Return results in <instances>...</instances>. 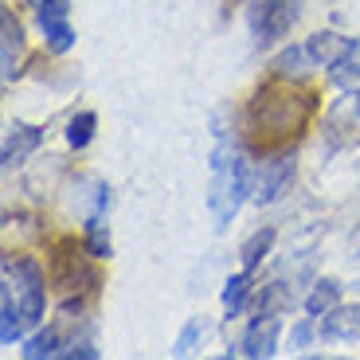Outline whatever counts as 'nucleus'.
I'll return each instance as SVG.
<instances>
[{
  "label": "nucleus",
  "mask_w": 360,
  "mask_h": 360,
  "mask_svg": "<svg viewBox=\"0 0 360 360\" xmlns=\"http://www.w3.org/2000/svg\"><path fill=\"white\" fill-rule=\"evenodd\" d=\"M317 110L314 94H302L294 86H278L270 82L247 102V114H243V126L247 137L262 149H274V145H286L294 141L302 129H306L309 114Z\"/></svg>",
  "instance_id": "obj_1"
},
{
  "label": "nucleus",
  "mask_w": 360,
  "mask_h": 360,
  "mask_svg": "<svg viewBox=\"0 0 360 360\" xmlns=\"http://www.w3.org/2000/svg\"><path fill=\"white\" fill-rule=\"evenodd\" d=\"M90 259H94V255L86 251V243H71V239L55 243L51 247V259H47V282H51V286L59 290L63 297H71V294H94L98 274H94Z\"/></svg>",
  "instance_id": "obj_2"
},
{
  "label": "nucleus",
  "mask_w": 360,
  "mask_h": 360,
  "mask_svg": "<svg viewBox=\"0 0 360 360\" xmlns=\"http://www.w3.org/2000/svg\"><path fill=\"white\" fill-rule=\"evenodd\" d=\"M243 196H247V161L239 153H231V149H219L216 153V176H212V196H207L219 231L235 219Z\"/></svg>",
  "instance_id": "obj_3"
},
{
  "label": "nucleus",
  "mask_w": 360,
  "mask_h": 360,
  "mask_svg": "<svg viewBox=\"0 0 360 360\" xmlns=\"http://www.w3.org/2000/svg\"><path fill=\"white\" fill-rule=\"evenodd\" d=\"M302 16V0H251L247 8V24L259 47H270L286 36Z\"/></svg>",
  "instance_id": "obj_4"
},
{
  "label": "nucleus",
  "mask_w": 360,
  "mask_h": 360,
  "mask_svg": "<svg viewBox=\"0 0 360 360\" xmlns=\"http://www.w3.org/2000/svg\"><path fill=\"white\" fill-rule=\"evenodd\" d=\"M4 282H8L12 294H16L24 321L36 325L39 317H44V270L32 259H24V255H16V259L8 255V259H4Z\"/></svg>",
  "instance_id": "obj_5"
},
{
  "label": "nucleus",
  "mask_w": 360,
  "mask_h": 360,
  "mask_svg": "<svg viewBox=\"0 0 360 360\" xmlns=\"http://www.w3.org/2000/svg\"><path fill=\"white\" fill-rule=\"evenodd\" d=\"M32 8L39 16V27H44L47 51L63 55L75 47V27L67 24V12H71V0H32Z\"/></svg>",
  "instance_id": "obj_6"
},
{
  "label": "nucleus",
  "mask_w": 360,
  "mask_h": 360,
  "mask_svg": "<svg viewBox=\"0 0 360 360\" xmlns=\"http://www.w3.org/2000/svg\"><path fill=\"white\" fill-rule=\"evenodd\" d=\"M0 67H4V82L24 75V27L8 4L0 8Z\"/></svg>",
  "instance_id": "obj_7"
},
{
  "label": "nucleus",
  "mask_w": 360,
  "mask_h": 360,
  "mask_svg": "<svg viewBox=\"0 0 360 360\" xmlns=\"http://www.w3.org/2000/svg\"><path fill=\"white\" fill-rule=\"evenodd\" d=\"M290 180H294V157H274V161H266L259 169V180H255L251 200L259 207L262 204H274V200L290 188Z\"/></svg>",
  "instance_id": "obj_8"
},
{
  "label": "nucleus",
  "mask_w": 360,
  "mask_h": 360,
  "mask_svg": "<svg viewBox=\"0 0 360 360\" xmlns=\"http://www.w3.org/2000/svg\"><path fill=\"white\" fill-rule=\"evenodd\" d=\"M39 141H44V129H36V126H12L8 134H4L0 165H4V169H20V165L39 149Z\"/></svg>",
  "instance_id": "obj_9"
},
{
  "label": "nucleus",
  "mask_w": 360,
  "mask_h": 360,
  "mask_svg": "<svg viewBox=\"0 0 360 360\" xmlns=\"http://www.w3.org/2000/svg\"><path fill=\"white\" fill-rule=\"evenodd\" d=\"M274 345H278V321L274 317H255L243 337V356H251V360L274 356Z\"/></svg>",
  "instance_id": "obj_10"
},
{
  "label": "nucleus",
  "mask_w": 360,
  "mask_h": 360,
  "mask_svg": "<svg viewBox=\"0 0 360 360\" xmlns=\"http://www.w3.org/2000/svg\"><path fill=\"white\" fill-rule=\"evenodd\" d=\"M360 333V306H333L321 314V337L325 341H345Z\"/></svg>",
  "instance_id": "obj_11"
},
{
  "label": "nucleus",
  "mask_w": 360,
  "mask_h": 360,
  "mask_svg": "<svg viewBox=\"0 0 360 360\" xmlns=\"http://www.w3.org/2000/svg\"><path fill=\"white\" fill-rule=\"evenodd\" d=\"M306 51H309V59H314V63L337 67V63H345L349 44H345V36H337V32H317V36H309Z\"/></svg>",
  "instance_id": "obj_12"
},
{
  "label": "nucleus",
  "mask_w": 360,
  "mask_h": 360,
  "mask_svg": "<svg viewBox=\"0 0 360 360\" xmlns=\"http://www.w3.org/2000/svg\"><path fill=\"white\" fill-rule=\"evenodd\" d=\"M24 314H20V302L16 294H12V286L4 282V290H0V341L12 345L20 341V333H24Z\"/></svg>",
  "instance_id": "obj_13"
},
{
  "label": "nucleus",
  "mask_w": 360,
  "mask_h": 360,
  "mask_svg": "<svg viewBox=\"0 0 360 360\" xmlns=\"http://www.w3.org/2000/svg\"><path fill=\"white\" fill-rule=\"evenodd\" d=\"M270 247H274V227H259V231H255L251 239L239 247V259H243V270H247V274H251V270L259 266L262 259H266Z\"/></svg>",
  "instance_id": "obj_14"
},
{
  "label": "nucleus",
  "mask_w": 360,
  "mask_h": 360,
  "mask_svg": "<svg viewBox=\"0 0 360 360\" xmlns=\"http://www.w3.org/2000/svg\"><path fill=\"white\" fill-rule=\"evenodd\" d=\"M333 306H341V282H337V278H321L314 286V294L306 297V309L314 317H321V314H329Z\"/></svg>",
  "instance_id": "obj_15"
},
{
  "label": "nucleus",
  "mask_w": 360,
  "mask_h": 360,
  "mask_svg": "<svg viewBox=\"0 0 360 360\" xmlns=\"http://www.w3.org/2000/svg\"><path fill=\"white\" fill-rule=\"evenodd\" d=\"M24 356H27V360L63 356V345H59V329H55V325H47V329H39L36 337H27V345H24Z\"/></svg>",
  "instance_id": "obj_16"
},
{
  "label": "nucleus",
  "mask_w": 360,
  "mask_h": 360,
  "mask_svg": "<svg viewBox=\"0 0 360 360\" xmlns=\"http://www.w3.org/2000/svg\"><path fill=\"white\" fill-rule=\"evenodd\" d=\"M86 251L94 255V259H110L114 255V243H110V231H106V224H102V212H90L86 216Z\"/></svg>",
  "instance_id": "obj_17"
},
{
  "label": "nucleus",
  "mask_w": 360,
  "mask_h": 360,
  "mask_svg": "<svg viewBox=\"0 0 360 360\" xmlns=\"http://www.w3.org/2000/svg\"><path fill=\"white\" fill-rule=\"evenodd\" d=\"M94 129H98V117L90 114V110L75 114L71 122H67V145H71V149H86V145L94 141Z\"/></svg>",
  "instance_id": "obj_18"
},
{
  "label": "nucleus",
  "mask_w": 360,
  "mask_h": 360,
  "mask_svg": "<svg viewBox=\"0 0 360 360\" xmlns=\"http://www.w3.org/2000/svg\"><path fill=\"white\" fill-rule=\"evenodd\" d=\"M247 294H251V278H247V270H243V274H231V278L224 282V306H227V314H239L243 302H247Z\"/></svg>",
  "instance_id": "obj_19"
},
{
  "label": "nucleus",
  "mask_w": 360,
  "mask_h": 360,
  "mask_svg": "<svg viewBox=\"0 0 360 360\" xmlns=\"http://www.w3.org/2000/svg\"><path fill=\"white\" fill-rule=\"evenodd\" d=\"M204 333H207V321H204V317H192V321L184 325V333L176 337V349H172V352H176V356H188L192 345H196Z\"/></svg>",
  "instance_id": "obj_20"
},
{
  "label": "nucleus",
  "mask_w": 360,
  "mask_h": 360,
  "mask_svg": "<svg viewBox=\"0 0 360 360\" xmlns=\"http://www.w3.org/2000/svg\"><path fill=\"white\" fill-rule=\"evenodd\" d=\"M306 47H286V51L274 59V71L278 75H302V63H306Z\"/></svg>",
  "instance_id": "obj_21"
},
{
  "label": "nucleus",
  "mask_w": 360,
  "mask_h": 360,
  "mask_svg": "<svg viewBox=\"0 0 360 360\" xmlns=\"http://www.w3.org/2000/svg\"><path fill=\"white\" fill-rule=\"evenodd\" d=\"M63 356H82V360H94V356H98V349H94L90 341H71V345L63 349Z\"/></svg>",
  "instance_id": "obj_22"
},
{
  "label": "nucleus",
  "mask_w": 360,
  "mask_h": 360,
  "mask_svg": "<svg viewBox=\"0 0 360 360\" xmlns=\"http://www.w3.org/2000/svg\"><path fill=\"white\" fill-rule=\"evenodd\" d=\"M345 75H349V79H360V39L349 47V55H345Z\"/></svg>",
  "instance_id": "obj_23"
},
{
  "label": "nucleus",
  "mask_w": 360,
  "mask_h": 360,
  "mask_svg": "<svg viewBox=\"0 0 360 360\" xmlns=\"http://www.w3.org/2000/svg\"><path fill=\"white\" fill-rule=\"evenodd\" d=\"M290 341H294L297 349H306V345H309V325H297V329H294V337H290Z\"/></svg>",
  "instance_id": "obj_24"
}]
</instances>
